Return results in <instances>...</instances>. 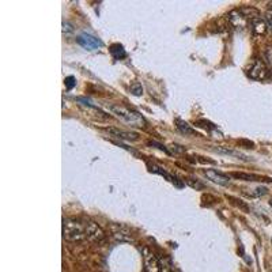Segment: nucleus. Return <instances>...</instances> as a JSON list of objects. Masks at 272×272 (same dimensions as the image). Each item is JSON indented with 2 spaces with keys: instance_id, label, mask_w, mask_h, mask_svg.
I'll use <instances>...</instances> for the list:
<instances>
[{
  "instance_id": "obj_16",
  "label": "nucleus",
  "mask_w": 272,
  "mask_h": 272,
  "mask_svg": "<svg viewBox=\"0 0 272 272\" xmlns=\"http://www.w3.org/2000/svg\"><path fill=\"white\" fill-rule=\"evenodd\" d=\"M64 83H65V87L68 90L74 89V86L76 84L75 78H74V76H67V78L64 79Z\"/></svg>"
},
{
  "instance_id": "obj_15",
  "label": "nucleus",
  "mask_w": 272,
  "mask_h": 272,
  "mask_svg": "<svg viewBox=\"0 0 272 272\" xmlns=\"http://www.w3.org/2000/svg\"><path fill=\"white\" fill-rule=\"evenodd\" d=\"M131 93H132L133 95H142L143 94V87H142V84H140L139 82H133L132 84H131Z\"/></svg>"
},
{
  "instance_id": "obj_22",
  "label": "nucleus",
  "mask_w": 272,
  "mask_h": 272,
  "mask_svg": "<svg viewBox=\"0 0 272 272\" xmlns=\"http://www.w3.org/2000/svg\"><path fill=\"white\" fill-rule=\"evenodd\" d=\"M270 204H271V206H272V200H271V202H270Z\"/></svg>"
},
{
  "instance_id": "obj_5",
  "label": "nucleus",
  "mask_w": 272,
  "mask_h": 272,
  "mask_svg": "<svg viewBox=\"0 0 272 272\" xmlns=\"http://www.w3.org/2000/svg\"><path fill=\"white\" fill-rule=\"evenodd\" d=\"M143 257H145V272H159L161 271V264L158 259L151 253L147 248H143Z\"/></svg>"
},
{
  "instance_id": "obj_21",
  "label": "nucleus",
  "mask_w": 272,
  "mask_h": 272,
  "mask_svg": "<svg viewBox=\"0 0 272 272\" xmlns=\"http://www.w3.org/2000/svg\"><path fill=\"white\" fill-rule=\"evenodd\" d=\"M270 7H271V8H270V10H272V3H271V4H270Z\"/></svg>"
},
{
  "instance_id": "obj_14",
  "label": "nucleus",
  "mask_w": 272,
  "mask_h": 272,
  "mask_svg": "<svg viewBox=\"0 0 272 272\" xmlns=\"http://www.w3.org/2000/svg\"><path fill=\"white\" fill-rule=\"evenodd\" d=\"M177 127H178V129H180V131H181L183 133H185V135H195L193 128L190 127L188 123H185V121L177 120Z\"/></svg>"
},
{
  "instance_id": "obj_12",
  "label": "nucleus",
  "mask_w": 272,
  "mask_h": 272,
  "mask_svg": "<svg viewBox=\"0 0 272 272\" xmlns=\"http://www.w3.org/2000/svg\"><path fill=\"white\" fill-rule=\"evenodd\" d=\"M251 25H252V29L256 34H264L267 32V23L266 19H261V17H257V18L251 19Z\"/></svg>"
},
{
  "instance_id": "obj_11",
  "label": "nucleus",
  "mask_w": 272,
  "mask_h": 272,
  "mask_svg": "<svg viewBox=\"0 0 272 272\" xmlns=\"http://www.w3.org/2000/svg\"><path fill=\"white\" fill-rule=\"evenodd\" d=\"M148 167H150V171H152V173H157V174H159V176H162V177L166 178L167 181H170V183L176 184L177 187H181V185H183L181 183H178L177 180H176V177H173L171 174H169L167 171L164 170L162 167H159V166H157V165H150Z\"/></svg>"
},
{
  "instance_id": "obj_2",
  "label": "nucleus",
  "mask_w": 272,
  "mask_h": 272,
  "mask_svg": "<svg viewBox=\"0 0 272 272\" xmlns=\"http://www.w3.org/2000/svg\"><path fill=\"white\" fill-rule=\"evenodd\" d=\"M109 110H110V113L113 116H116L117 119H120L121 121L127 123L128 126H131V127L142 128L146 126V120L143 119V116L138 113V112H135V110L124 108V106H120V105H109Z\"/></svg>"
},
{
  "instance_id": "obj_20",
  "label": "nucleus",
  "mask_w": 272,
  "mask_h": 272,
  "mask_svg": "<svg viewBox=\"0 0 272 272\" xmlns=\"http://www.w3.org/2000/svg\"><path fill=\"white\" fill-rule=\"evenodd\" d=\"M266 193H267V188H257L254 195H256V196H260V195H266Z\"/></svg>"
},
{
  "instance_id": "obj_18",
  "label": "nucleus",
  "mask_w": 272,
  "mask_h": 272,
  "mask_svg": "<svg viewBox=\"0 0 272 272\" xmlns=\"http://www.w3.org/2000/svg\"><path fill=\"white\" fill-rule=\"evenodd\" d=\"M266 60L268 67L272 68V48H267L266 49Z\"/></svg>"
},
{
  "instance_id": "obj_7",
  "label": "nucleus",
  "mask_w": 272,
  "mask_h": 272,
  "mask_svg": "<svg viewBox=\"0 0 272 272\" xmlns=\"http://www.w3.org/2000/svg\"><path fill=\"white\" fill-rule=\"evenodd\" d=\"M204 174H206V177L209 178V180H211L212 183L222 185V187H228L229 184H230V177L226 176V174H223V173H221V171L214 170V169H207V170H204Z\"/></svg>"
},
{
  "instance_id": "obj_8",
  "label": "nucleus",
  "mask_w": 272,
  "mask_h": 272,
  "mask_svg": "<svg viewBox=\"0 0 272 272\" xmlns=\"http://www.w3.org/2000/svg\"><path fill=\"white\" fill-rule=\"evenodd\" d=\"M105 131L119 139L131 140V142L139 139V135L136 132H131V131H124V129H119V128H105Z\"/></svg>"
},
{
  "instance_id": "obj_19",
  "label": "nucleus",
  "mask_w": 272,
  "mask_h": 272,
  "mask_svg": "<svg viewBox=\"0 0 272 272\" xmlns=\"http://www.w3.org/2000/svg\"><path fill=\"white\" fill-rule=\"evenodd\" d=\"M63 32L64 33H72V32H74V29H72V26H71L70 23L64 22V23H63Z\"/></svg>"
},
{
  "instance_id": "obj_10",
  "label": "nucleus",
  "mask_w": 272,
  "mask_h": 272,
  "mask_svg": "<svg viewBox=\"0 0 272 272\" xmlns=\"http://www.w3.org/2000/svg\"><path fill=\"white\" fill-rule=\"evenodd\" d=\"M230 176L238 178V180H244V181H268V183L272 181L271 178L260 177V176H256V174H248V173H237V171L230 173Z\"/></svg>"
},
{
  "instance_id": "obj_13",
  "label": "nucleus",
  "mask_w": 272,
  "mask_h": 272,
  "mask_svg": "<svg viewBox=\"0 0 272 272\" xmlns=\"http://www.w3.org/2000/svg\"><path fill=\"white\" fill-rule=\"evenodd\" d=\"M110 53H112V56H113L116 60H121V59H124V57L127 56V52L123 48V45L120 44L112 45V46H110Z\"/></svg>"
},
{
  "instance_id": "obj_6",
  "label": "nucleus",
  "mask_w": 272,
  "mask_h": 272,
  "mask_svg": "<svg viewBox=\"0 0 272 272\" xmlns=\"http://www.w3.org/2000/svg\"><path fill=\"white\" fill-rule=\"evenodd\" d=\"M86 234H87V240L90 241H101L105 237V233L97 223L91 221H86Z\"/></svg>"
},
{
  "instance_id": "obj_9",
  "label": "nucleus",
  "mask_w": 272,
  "mask_h": 272,
  "mask_svg": "<svg viewBox=\"0 0 272 272\" xmlns=\"http://www.w3.org/2000/svg\"><path fill=\"white\" fill-rule=\"evenodd\" d=\"M228 19L230 21V23L235 27H244L247 23V17L244 15V13L241 10H234L228 15Z\"/></svg>"
},
{
  "instance_id": "obj_17",
  "label": "nucleus",
  "mask_w": 272,
  "mask_h": 272,
  "mask_svg": "<svg viewBox=\"0 0 272 272\" xmlns=\"http://www.w3.org/2000/svg\"><path fill=\"white\" fill-rule=\"evenodd\" d=\"M266 23L267 27L272 32V10H268L266 14Z\"/></svg>"
},
{
  "instance_id": "obj_4",
  "label": "nucleus",
  "mask_w": 272,
  "mask_h": 272,
  "mask_svg": "<svg viewBox=\"0 0 272 272\" xmlns=\"http://www.w3.org/2000/svg\"><path fill=\"white\" fill-rule=\"evenodd\" d=\"M267 75H268L267 64L263 60H254V63L252 64V67L249 70V76L256 81H261V79H266Z\"/></svg>"
},
{
  "instance_id": "obj_1",
  "label": "nucleus",
  "mask_w": 272,
  "mask_h": 272,
  "mask_svg": "<svg viewBox=\"0 0 272 272\" xmlns=\"http://www.w3.org/2000/svg\"><path fill=\"white\" fill-rule=\"evenodd\" d=\"M63 237L67 241H72V242L87 240L86 221H81V219H76V218H64Z\"/></svg>"
},
{
  "instance_id": "obj_3",
  "label": "nucleus",
  "mask_w": 272,
  "mask_h": 272,
  "mask_svg": "<svg viewBox=\"0 0 272 272\" xmlns=\"http://www.w3.org/2000/svg\"><path fill=\"white\" fill-rule=\"evenodd\" d=\"M76 41H78V44L83 46L84 49H87V51H94V49L102 48V45H104L100 38L94 37L91 34H87V33L81 34L79 37L76 38Z\"/></svg>"
}]
</instances>
